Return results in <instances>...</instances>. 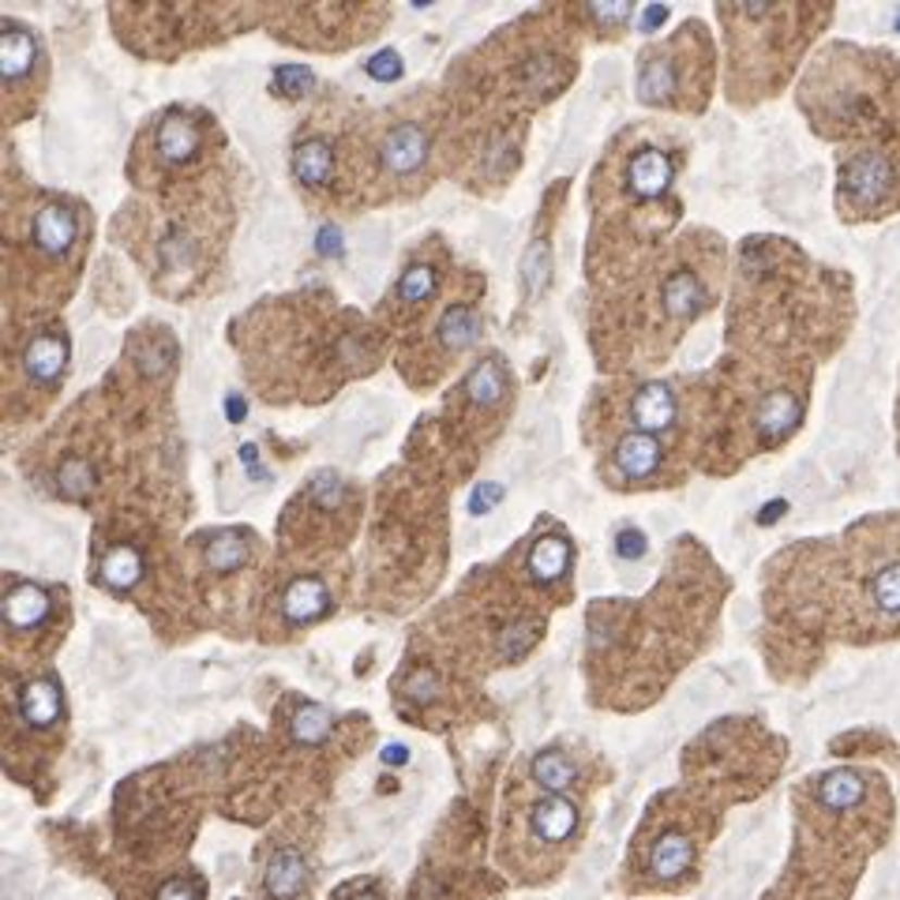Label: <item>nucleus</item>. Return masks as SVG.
Segmentation results:
<instances>
[{
    "label": "nucleus",
    "instance_id": "nucleus-1",
    "mask_svg": "<svg viewBox=\"0 0 900 900\" xmlns=\"http://www.w3.org/2000/svg\"><path fill=\"white\" fill-rule=\"evenodd\" d=\"M266 893L274 900H293L304 893L308 886V863L304 855L293 852V848H282V852L271 855V863H266Z\"/></svg>",
    "mask_w": 900,
    "mask_h": 900
},
{
    "label": "nucleus",
    "instance_id": "nucleus-2",
    "mask_svg": "<svg viewBox=\"0 0 900 900\" xmlns=\"http://www.w3.org/2000/svg\"><path fill=\"white\" fill-rule=\"evenodd\" d=\"M661 443L653 436H646V432H635V436H627L615 447V470L627 480H646L661 470Z\"/></svg>",
    "mask_w": 900,
    "mask_h": 900
},
{
    "label": "nucleus",
    "instance_id": "nucleus-3",
    "mask_svg": "<svg viewBox=\"0 0 900 900\" xmlns=\"http://www.w3.org/2000/svg\"><path fill=\"white\" fill-rule=\"evenodd\" d=\"M424 154H428V136L421 132V124H402L387 136L383 143V162L390 173H413L421 170Z\"/></svg>",
    "mask_w": 900,
    "mask_h": 900
},
{
    "label": "nucleus",
    "instance_id": "nucleus-4",
    "mask_svg": "<svg viewBox=\"0 0 900 900\" xmlns=\"http://www.w3.org/2000/svg\"><path fill=\"white\" fill-rule=\"evenodd\" d=\"M529 825H533V833H537L540 840L560 845V840H566L574 833V825H578V811H574L571 799L548 796V799H540V803L533 807Z\"/></svg>",
    "mask_w": 900,
    "mask_h": 900
},
{
    "label": "nucleus",
    "instance_id": "nucleus-5",
    "mask_svg": "<svg viewBox=\"0 0 900 900\" xmlns=\"http://www.w3.org/2000/svg\"><path fill=\"white\" fill-rule=\"evenodd\" d=\"M690 863H695V845H690V837H683V833H664V837L653 845V852H649V871H653V878H661V882L683 878V874L690 871Z\"/></svg>",
    "mask_w": 900,
    "mask_h": 900
},
{
    "label": "nucleus",
    "instance_id": "nucleus-6",
    "mask_svg": "<svg viewBox=\"0 0 900 900\" xmlns=\"http://www.w3.org/2000/svg\"><path fill=\"white\" fill-rule=\"evenodd\" d=\"M327 604H330V593L320 578H297L293 586L286 589V597H282V612H286L289 623L320 620V615L327 612Z\"/></svg>",
    "mask_w": 900,
    "mask_h": 900
},
{
    "label": "nucleus",
    "instance_id": "nucleus-7",
    "mask_svg": "<svg viewBox=\"0 0 900 900\" xmlns=\"http://www.w3.org/2000/svg\"><path fill=\"white\" fill-rule=\"evenodd\" d=\"M668 180H672V162L661 154V150H641L627 170V185L638 199L661 196V191L668 188Z\"/></svg>",
    "mask_w": 900,
    "mask_h": 900
},
{
    "label": "nucleus",
    "instance_id": "nucleus-8",
    "mask_svg": "<svg viewBox=\"0 0 900 900\" xmlns=\"http://www.w3.org/2000/svg\"><path fill=\"white\" fill-rule=\"evenodd\" d=\"M20 713L30 728H49L61 716V690L53 679H30L20 695Z\"/></svg>",
    "mask_w": 900,
    "mask_h": 900
},
{
    "label": "nucleus",
    "instance_id": "nucleus-9",
    "mask_svg": "<svg viewBox=\"0 0 900 900\" xmlns=\"http://www.w3.org/2000/svg\"><path fill=\"white\" fill-rule=\"evenodd\" d=\"M630 416H635V424L641 432H661L668 428L675 421V395L668 387H661V383H653V387H641L635 405H630Z\"/></svg>",
    "mask_w": 900,
    "mask_h": 900
},
{
    "label": "nucleus",
    "instance_id": "nucleus-10",
    "mask_svg": "<svg viewBox=\"0 0 900 900\" xmlns=\"http://www.w3.org/2000/svg\"><path fill=\"white\" fill-rule=\"evenodd\" d=\"M293 173L300 185L308 188H320L330 180V173H335V147L327 143V139H308L304 147H297L293 154Z\"/></svg>",
    "mask_w": 900,
    "mask_h": 900
},
{
    "label": "nucleus",
    "instance_id": "nucleus-11",
    "mask_svg": "<svg viewBox=\"0 0 900 900\" xmlns=\"http://www.w3.org/2000/svg\"><path fill=\"white\" fill-rule=\"evenodd\" d=\"M30 233H35L38 248H46V252H68L72 240H75V218H72V211H64V207H41L35 214Z\"/></svg>",
    "mask_w": 900,
    "mask_h": 900
},
{
    "label": "nucleus",
    "instance_id": "nucleus-12",
    "mask_svg": "<svg viewBox=\"0 0 900 900\" xmlns=\"http://www.w3.org/2000/svg\"><path fill=\"white\" fill-rule=\"evenodd\" d=\"M64 361H68V341H61L57 335H41L27 346V357H23V364H27V375L38 383H53L57 375H61Z\"/></svg>",
    "mask_w": 900,
    "mask_h": 900
},
{
    "label": "nucleus",
    "instance_id": "nucleus-13",
    "mask_svg": "<svg viewBox=\"0 0 900 900\" xmlns=\"http://www.w3.org/2000/svg\"><path fill=\"white\" fill-rule=\"evenodd\" d=\"M4 615L15 630H30V627H38V623H46L49 597L41 593L38 586H27V582H23V586H12V593L4 600Z\"/></svg>",
    "mask_w": 900,
    "mask_h": 900
},
{
    "label": "nucleus",
    "instance_id": "nucleus-14",
    "mask_svg": "<svg viewBox=\"0 0 900 900\" xmlns=\"http://www.w3.org/2000/svg\"><path fill=\"white\" fill-rule=\"evenodd\" d=\"M571 566V548H566L563 537H540L529 552V574L537 582H555L566 574Z\"/></svg>",
    "mask_w": 900,
    "mask_h": 900
},
{
    "label": "nucleus",
    "instance_id": "nucleus-15",
    "mask_svg": "<svg viewBox=\"0 0 900 900\" xmlns=\"http://www.w3.org/2000/svg\"><path fill=\"white\" fill-rule=\"evenodd\" d=\"M818 799H822V807H829V811H852V807L863 799V777L852 770L825 773L822 785H818Z\"/></svg>",
    "mask_w": 900,
    "mask_h": 900
},
{
    "label": "nucleus",
    "instance_id": "nucleus-16",
    "mask_svg": "<svg viewBox=\"0 0 900 900\" xmlns=\"http://www.w3.org/2000/svg\"><path fill=\"white\" fill-rule=\"evenodd\" d=\"M529 773L540 788L555 791V796H563V791L574 785V762L563 754V750H545V754H537L529 765Z\"/></svg>",
    "mask_w": 900,
    "mask_h": 900
},
{
    "label": "nucleus",
    "instance_id": "nucleus-17",
    "mask_svg": "<svg viewBox=\"0 0 900 900\" xmlns=\"http://www.w3.org/2000/svg\"><path fill=\"white\" fill-rule=\"evenodd\" d=\"M158 150H162V158H170V162H185L199 150V132L196 124L185 121V116H170V121L162 124V132H158Z\"/></svg>",
    "mask_w": 900,
    "mask_h": 900
},
{
    "label": "nucleus",
    "instance_id": "nucleus-18",
    "mask_svg": "<svg viewBox=\"0 0 900 900\" xmlns=\"http://www.w3.org/2000/svg\"><path fill=\"white\" fill-rule=\"evenodd\" d=\"M289 732H293L297 743L315 747V743H323L330 732H335V713L323 710V705H315V702H304L293 713V724H289Z\"/></svg>",
    "mask_w": 900,
    "mask_h": 900
},
{
    "label": "nucleus",
    "instance_id": "nucleus-19",
    "mask_svg": "<svg viewBox=\"0 0 900 900\" xmlns=\"http://www.w3.org/2000/svg\"><path fill=\"white\" fill-rule=\"evenodd\" d=\"M139 574H143V563H139L136 548H113V552L105 555V563H102V578L110 582L113 589L136 586Z\"/></svg>",
    "mask_w": 900,
    "mask_h": 900
},
{
    "label": "nucleus",
    "instance_id": "nucleus-20",
    "mask_svg": "<svg viewBox=\"0 0 900 900\" xmlns=\"http://www.w3.org/2000/svg\"><path fill=\"white\" fill-rule=\"evenodd\" d=\"M245 560H248V545L240 533H218V537L211 540V548H207V563H211L218 574L237 571Z\"/></svg>",
    "mask_w": 900,
    "mask_h": 900
},
{
    "label": "nucleus",
    "instance_id": "nucleus-21",
    "mask_svg": "<svg viewBox=\"0 0 900 900\" xmlns=\"http://www.w3.org/2000/svg\"><path fill=\"white\" fill-rule=\"evenodd\" d=\"M871 597L886 615H900V563H886L874 574Z\"/></svg>",
    "mask_w": 900,
    "mask_h": 900
},
{
    "label": "nucleus",
    "instance_id": "nucleus-22",
    "mask_svg": "<svg viewBox=\"0 0 900 900\" xmlns=\"http://www.w3.org/2000/svg\"><path fill=\"white\" fill-rule=\"evenodd\" d=\"M30 61H35V41L23 35V30H8L4 35V75L8 79H20V75L30 68Z\"/></svg>",
    "mask_w": 900,
    "mask_h": 900
},
{
    "label": "nucleus",
    "instance_id": "nucleus-23",
    "mask_svg": "<svg viewBox=\"0 0 900 900\" xmlns=\"http://www.w3.org/2000/svg\"><path fill=\"white\" fill-rule=\"evenodd\" d=\"M439 335H443V341H447L450 349H462V346H470L473 335H477V320H473L465 308H454V312H447Z\"/></svg>",
    "mask_w": 900,
    "mask_h": 900
},
{
    "label": "nucleus",
    "instance_id": "nucleus-24",
    "mask_svg": "<svg viewBox=\"0 0 900 900\" xmlns=\"http://www.w3.org/2000/svg\"><path fill=\"white\" fill-rule=\"evenodd\" d=\"M432 289H436V274H432V266H410L402 278V286H398V297L410 300V304H421V300L432 297Z\"/></svg>",
    "mask_w": 900,
    "mask_h": 900
},
{
    "label": "nucleus",
    "instance_id": "nucleus-25",
    "mask_svg": "<svg viewBox=\"0 0 900 900\" xmlns=\"http://www.w3.org/2000/svg\"><path fill=\"white\" fill-rule=\"evenodd\" d=\"M465 390H470L477 402H496V398L503 395V375H499L496 364H480V368L470 375Z\"/></svg>",
    "mask_w": 900,
    "mask_h": 900
},
{
    "label": "nucleus",
    "instance_id": "nucleus-26",
    "mask_svg": "<svg viewBox=\"0 0 900 900\" xmlns=\"http://www.w3.org/2000/svg\"><path fill=\"white\" fill-rule=\"evenodd\" d=\"M405 695H410L413 702H436V695H439L436 672H413L410 683H405Z\"/></svg>",
    "mask_w": 900,
    "mask_h": 900
},
{
    "label": "nucleus",
    "instance_id": "nucleus-27",
    "mask_svg": "<svg viewBox=\"0 0 900 900\" xmlns=\"http://www.w3.org/2000/svg\"><path fill=\"white\" fill-rule=\"evenodd\" d=\"M533 641H537V627H525V623L522 627H511L503 635V657H522Z\"/></svg>",
    "mask_w": 900,
    "mask_h": 900
},
{
    "label": "nucleus",
    "instance_id": "nucleus-28",
    "mask_svg": "<svg viewBox=\"0 0 900 900\" xmlns=\"http://www.w3.org/2000/svg\"><path fill=\"white\" fill-rule=\"evenodd\" d=\"M154 900H199V882H191V878H170L162 889H158Z\"/></svg>",
    "mask_w": 900,
    "mask_h": 900
},
{
    "label": "nucleus",
    "instance_id": "nucleus-29",
    "mask_svg": "<svg viewBox=\"0 0 900 900\" xmlns=\"http://www.w3.org/2000/svg\"><path fill=\"white\" fill-rule=\"evenodd\" d=\"M61 485L64 488H72V491H79V488H87L90 485V470L83 462H68L61 470Z\"/></svg>",
    "mask_w": 900,
    "mask_h": 900
},
{
    "label": "nucleus",
    "instance_id": "nucleus-30",
    "mask_svg": "<svg viewBox=\"0 0 900 900\" xmlns=\"http://www.w3.org/2000/svg\"><path fill=\"white\" fill-rule=\"evenodd\" d=\"M368 72L375 75V79H390V75H398L402 68H398V57H395V53H379V57L372 61Z\"/></svg>",
    "mask_w": 900,
    "mask_h": 900
},
{
    "label": "nucleus",
    "instance_id": "nucleus-31",
    "mask_svg": "<svg viewBox=\"0 0 900 900\" xmlns=\"http://www.w3.org/2000/svg\"><path fill=\"white\" fill-rule=\"evenodd\" d=\"M274 83H278L282 90L286 87H308V72L304 68H278L274 72Z\"/></svg>",
    "mask_w": 900,
    "mask_h": 900
},
{
    "label": "nucleus",
    "instance_id": "nucleus-32",
    "mask_svg": "<svg viewBox=\"0 0 900 900\" xmlns=\"http://www.w3.org/2000/svg\"><path fill=\"white\" fill-rule=\"evenodd\" d=\"M620 552L623 555H641V537H638V533H623V537H620Z\"/></svg>",
    "mask_w": 900,
    "mask_h": 900
},
{
    "label": "nucleus",
    "instance_id": "nucleus-33",
    "mask_svg": "<svg viewBox=\"0 0 900 900\" xmlns=\"http://www.w3.org/2000/svg\"><path fill=\"white\" fill-rule=\"evenodd\" d=\"M383 762H405V747H387L383 750Z\"/></svg>",
    "mask_w": 900,
    "mask_h": 900
},
{
    "label": "nucleus",
    "instance_id": "nucleus-34",
    "mask_svg": "<svg viewBox=\"0 0 900 900\" xmlns=\"http://www.w3.org/2000/svg\"><path fill=\"white\" fill-rule=\"evenodd\" d=\"M349 900H379V897H375V893H353Z\"/></svg>",
    "mask_w": 900,
    "mask_h": 900
}]
</instances>
